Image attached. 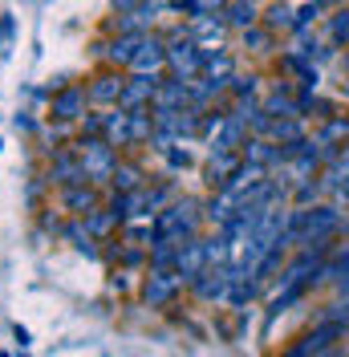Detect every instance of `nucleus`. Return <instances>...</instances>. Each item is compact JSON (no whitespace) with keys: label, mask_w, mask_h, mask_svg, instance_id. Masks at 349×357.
<instances>
[{"label":"nucleus","mask_w":349,"mask_h":357,"mask_svg":"<svg viewBox=\"0 0 349 357\" xmlns=\"http://www.w3.org/2000/svg\"><path fill=\"white\" fill-rule=\"evenodd\" d=\"M341 227V215L333 207H313L305 211V231H301V244L305 248H317V244H329V236Z\"/></svg>","instance_id":"obj_1"},{"label":"nucleus","mask_w":349,"mask_h":357,"mask_svg":"<svg viewBox=\"0 0 349 357\" xmlns=\"http://www.w3.org/2000/svg\"><path fill=\"white\" fill-rule=\"evenodd\" d=\"M154 98H158V77H154V73H138V77H131V82H126V89H122V102H118V106H122L126 114H134V110H142L147 102H154Z\"/></svg>","instance_id":"obj_2"},{"label":"nucleus","mask_w":349,"mask_h":357,"mask_svg":"<svg viewBox=\"0 0 349 357\" xmlns=\"http://www.w3.org/2000/svg\"><path fill=\"white\" fill-rule=\"evenodd\" d=\"M346 329H349L346 321H321V325H317L313 333H305L301 341L309 345V354L317 357V354H325V349H337V341L346 337Z\"/></svg>","instance_id":"obj_3"},{"label":"nucleus","mask_w":349,"mask_h":357,"mask_svg":"<svg viewBox=\"0 0 349 357\" xmlns=\"http://www.w3.org/2000/svg\"><path fill=\"white\" fill-rule=\"evenodd\" d=\"M167 61L179 69L183 82H191L199 69H203V49H195V45H171V49H167Z\"/></svg>","instance_id":"obj_4"},{"label":"nucleus","mask_w":349,"mask_h":357,"mask_svg":"<svg viewBox=\"0 0 349 357\" xmlns=\"http://www.w3.org/2000/svg\"><path fill=\"white\" fill-rule=\"evenodd\" d=\"M86 110V89L73 86V89H61L57 98H53V118H61V122H73V118H82Z\"/></svg>","instance_id":"obj_5"},{"label":"nucleus","mask_w":349,"mask_h":357,"mask_svg":"<svg viewBox=\"0 0 349 357\" xmlns=\"http://www.w3.org/2000/svg\"><path fill=\"white\" fill-rule=\"evenodd\" d=\"M131 66L138 69V73H154V69H163V66H167V45L154 41V37H147V41H142V49L134 53Z\"/></svg>","instance_id":"obj_6"},{"label":"nucleus","mask_w":349,"mask_h":357,"mask_svg":"<svg viewBox=\"0 0 349 357\" xmlns=\"http://www.w3.org/2000/svg\"><path fill=\"white\" fill-rule=\"evenodd\" d=\"M337 142H349V118H329L325 130L317 134V146H325V155L337 151Z\"/></svg>","instance_id":"obj_7"},{"label":"nucleus","mask_w":349,"mask_h":357,"mask_svg":"<svg viewBox=\"0 0 349 357\" xmlns=\"http://www.w3.org/2000/svg\"><path fill=\"white\" fill-rule=\"evenodd\" d=\"M256 17H260V8L252 0H232V8H228V21L236 24V29H252Z\"/></svg>","instance_id":"obj_8"},{"label":"nucleus","mask_w":349,"mask_h":357,"mask_svg":"<svg viewBox=\"0 0 349 357\" xmlns=\"http://www.w3.org/2000/svg\"><path fill=\"white\" fill-rule=\"evenodd\" d=\"M122 89H126L122 77H98V86L89 89V98L94 102H122Z\"/></svg>","instance_id":"obj_9"},{"label":"nucleus","mask_w":349,"mask_h":357,"mask_svg":"<svg viewBox=\"0 0 349 357\" xmlns=\"http://www.w3.org/2000/svg\"><path fill=\"white\" fill-rule=\"evenodd\" d=\"M171 292H174V276L171 272H154L151 284H147V301H151V305H163Z\"/></svg>","instance_id":"obj_10"},{"label":"nucleus","mask_w":349,"mask_h":357,"mask_svg":"<svg viewBox=\"0 0 349 357\" xmlns=\"http://www.w3.org/2000/svg\"><path fill=\"white\" fill-rule=\"evenodd\" d=\"M264 21H268V29H292V21H297V13H292L288 4H281V0H276V4H272V8L264 13Z\"/></svg>","instance_id":"obj_11"},{"label":"nucleus","mask_w":349,"mask_h":357,"mask_svg":"<svg viewBox=\"0 0 349 357\" xmlns=\"http://www.w3.org/2000/svg\"><path fill=\"white\" fill-rule=\"evenodd\" d=\"M329 33H333V41H346V45H349V8L333 13V21H329Z\"/></svg>","instance_id":"obj_12"},{"label":"nucleus","mask_w":349,"mask_h":357,"mask_svg":"<svg viewBox=\"0 0 349 357\" xmlns=\"http://www.w3.org/2000/svg\"><path fill=\"white\" fill-rule=\"evenodd\" d=\"M66 203L73 207V211H86V215H89V207H94V191H77V187H69Z\"/></svg>","instance_id":"obj_13"},{"label":"nucleus","mask_w":349,"mask_h":357,"mask_svg":"<svg viewBox=\"0 0 349 357\" xmlns=\"http://www.w3.org/2000/svg\"><path fill=\"white\" fill-rule=\"evenodd\" d=\"M321 276H325V280H341V276H349V252H341L337 260H329V264L321 268Z\"/></svg>","instance_id":"obj_14"},{"label":"nucleus","mask_w":349,"mask_h":357,"mask_svg":"<svg viewBox=\"0 0 349 357\" xmlns=\"http://www.w3.org/2000/svg\"><path fill=\"white\" fill-rule=\"evenodd\" d=\"M110 178H114L122 191H134V187H138V171H134V167H114V175Z\"/></svg>","instance_id":"obj_15"},{"label":"nucleus","mask_w":349,"mask_h":357,"mask_svg":"<svg viewBox=\"0 0 349 357\" xmlns=\"http://www.w3.org/2000/svg\"><path fill=\"white\" fill-rule=\"evenodd\" d=\"M325 321H346V325H349V301H337V305H329V309H325Z\"/></svg>","instance_id":"obj_16"},{"label":"nucleus","mask_w":349,"mask_h":357,"mask_svg":"<svg viewBox=\"0 0 349 357\" xmlns=\"http://www.w3.org/2000/svg\"><path fill=\"white\" fill-rule=\"evenodd\" d=\"M317 8H321V4H317V0H309L305 8H301V13H297V21H292V29H305V24L313 21V17H317Z\"/></svg>","instance_id":"obj_17"},{"label":"nucleus","mask_w":349,"mask_h":357,"mask_svg":"<svg viewBox=\"0 0 349 357\" xmlns=\"http://www.w3.org/2000/svg\"><path fill=\"white\" fill-rule=\"evenodd\" d=\"M264 41H268V37H264V33L256 29V24H252V29H244V45H256V49H260Z\"/></svg>","instance_id":"obj_18"},{"label":"nucleus","mask_w":349,"mask_h":357,"mask_svg":"<svg viewBox=\"0 0 349 357\" xmlns=\"http://www.w3.org/2000/svg\"><path fill=\"white\" fill-rule=\"evenodd\" d=\"M110 223H114V215H110V211H106V215H89V227H94V231H106Z\"/></svg>","instance_id":"obj_19"},{"label":"nucleus","mask_w":349,"mask_h":357,"mask_svg":"<svg viewBox=\"0 0 349 357\" xmlns=\"http://www.w3.org/2000/svg\"><path fill=\"white\" fill-rule=\"evenodd\" d=\"M284 357H313V354H309V345H305V341H301V345H292V349H288V354H284Z\"/></svg>","instance_id":"obj_20"},{"label":"nucleus","mask_w":349,"mask_h":357,"mask_svg":"<svg viewBox=\"0 0 349 357\" xmlns=\"http://www.w3.org/2000/svg\"><path fill=\"white\" fill-rule=\"evenodd\" d=\"M236 89H240V93H256V77H248V82H240Z\"/></svg>","instance_id":"obj_21"},{"label":"nucleus","mask_w":349,"mask_h":357,"mask_svg":"<svg viewBox=\"0 0 349 357\" xmlns=\"http://www.w3.org/2000/svg\"><path fill=\"white\" fill-rule=\"evenodd\" d=\"M341 69H349V57H341Z\"/></svg>","instance_id":"obj_22"},{"label":"nucleus","mask_w":349,"mask_h":357,"mask_svg":"<svg viewBox=\"0 0 349 357\" xmlns=\"http://www.w3.org/2000/svg\"><path fill=\"white\" fill-rule=\"evenodd\" d=\"M346 231H349V223H346Z\"/></svg>","instance_id":"obj_23"},{"label":"nucleus","mask_w":349,"mask_h":357,"mask_svg":"<svg viewBox=\"0 0 349 357\" xmlns=\"http://www.w3.org/2000/svg\"><path fill=\"white\" fill-rule=\"evenodd\" d=\"M321 4H325V0H321Z\"/></svg>","instance_id":"obj_24"}]
</instances>
